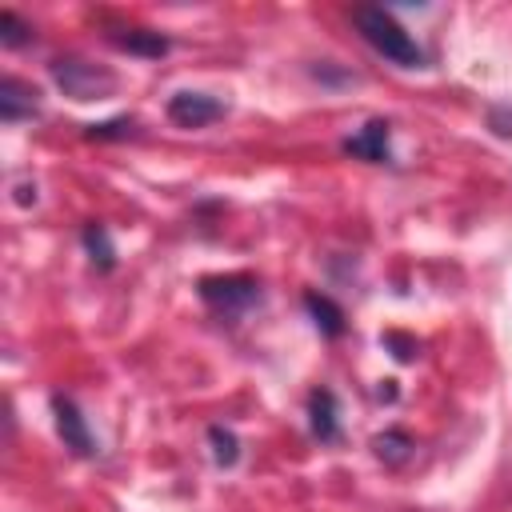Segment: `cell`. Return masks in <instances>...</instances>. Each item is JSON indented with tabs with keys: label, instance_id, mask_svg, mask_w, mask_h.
<instances>
[{
	"label": "cell",
	"instance_id": "obj_5",
	"mask_svg": "<svg viewBox=\"0 0 512 512\" xmlns=\"http://www.w3.org/2000/svg\"><path fill=\"white\" fill-rule=\"evenodd\" d=\"M52 420H56V432H60L64 448H72L76 456H96V440H92L80 408L68 396H52Z\"/></svg>",
	"mask_w": 512,
	"mask_h": 512
},
{
	"label": "cell",
	"instance_id": "obj_9",
	"mask_svg": "<svg viewBox=\"0 0 512 512\" xmlns=\"http://www.w3.org/2000/svg\"><path fill=\"white\" fill-rule=\"evenodd\" d=\"M304 308H308V316H312V324H316L320 336H340V332H344V312H340V304H332L328 296L304 292Z\"/></svg>",
	"mask_w": 512,
	"mask_h": 512
},
{
	"label": "cell",
	"instance_id": "obj_8",
	"mask_svg": "<svg viewBox=\"0 0 512 512\" xmlns=\"http://www.w3.org/2000/svg\"><path fill=\"white\" fill-rule=\"evenodd\" d=\"M308 424H312V436L332 444L340 440V416H336V396L328 388H316L308 396Z\"/></svg>",
	"mask_w": 512,
	"mask_h": 512
},
{
	"label": "cell",
	"instance_id": "obj_6",
	"mask_svg": "<svg viewBox=\"0 0 512 512\" xmlns=\"http://www.w3.org/2000/svg\"><path fill=\"white\" fill-rule=\"evenodd\" d=\"M388 120H368L356 136L344 140V152L356 156V160H368V164H388L392 160V148H388Z\"/></svg>",
	"mask_w": 512,
	"mask_h": 512
},
{
	"label": "cell",
	"instance_id": "obj_12",
	"mask_svg": "<svg viewBox=\"0 0 512 512\" xmlns=\"http://www.w3.org/2000/svg\"><path fill=\"white\" fill-rule=\"evenodd\" d=\"M208 444H212V460H216L220 468H232V464L240 460V440H236L232 428L212 424V428H208Z\"/></svg>",
	"mask_w": 512,
	"mask_h": 512
},
{
	"label": "cell",
	"instance_id": "obj_15",
	"mask_svg": "<svg viewBox=\"0 0 512 512\" xmlns=\"http://www.w3.org/2000/svg\"><path fill=\"white\" fill-rule=\"evenodd\" d=\"M28 40H32V28H28L16 12L4 8V12H0V44H4V48H20V44H28Z\"/></svg>",
	"mask_w": 512,
	"mask_h": 512
},
{
	"label": "cell",
	"instance_id": "obj_7",
	"mask_svg": "<svg viewBox=\"0 0 512 512\" xmlns=\"http://www.w3.org/2000/svg\"><path fill=\"white\" fill-rule=\"evenodd\" d=\"M28 116H36V88L16 80V76H4L0 80V120L16 124V120H28Z\"/></svg>",
	"mask_w": 512,
	"mask_h": 512
},
{
	"label": "cell",
	"instance_id": "obj_1",
	"mask_svg": "<svg viewBox=\"0 0 512 512\" xmlns=\"http://www.w3.org/2000/svg\"><path fill=\"white\" fill-rule=\"evenodd\" d=\"M352 24L356 32L392 64L400 68H420L424 64V48L412 40V32L384 8H352Z\"/></svg>",
	"mask_w": 512,
	"mask_h": 512
},
{
	"label": "cell",
	"instance_id": "obj_14",
	"mask_svg": "<svg viewBox=\"0 0 512 512\" xmlns=\"http://www.w3.org/2000/svg\"><path fill=\"white\" fill-rule=\"evenodd\" d=\"M136 132V120L132 116H112V120H100V124H88L84 136L88 140H128Z\"/></svg>",
	"mask_w": 512,
	"mask_h": 512
},
{
	"label": "cell",
	"instance_id": "obj_13",
	"mask_svg": "<svg viewBox=\"0 0 512 512\" xmlns=\"http://www.w3.org/2000/svg\"><path fill=\"white\" fill-rule=\"evenodd\" d=\"M372 448H376V456H380L384 464H404L408 452H412V436L400 432V428H392V432H380V436L372 440Z\"/></svg>",
	"mask_w": 512,
	"mask_h": 512
},
{
	"label": "cell",
	"instance_id": "obj_2",
	"mask_svg": "<svg viewBox=\"0 0 512 512\" xmlns=\"http://www.w3.org/2000/svg\"><path fill=\"white\" fill-rule=\"evenodd\" d=\"M48 72H52V80H56V88L64 92V96H72V100H108L112 92H116V72L112 68H100V64H88V60H80V56H56L52 64H48Z\"/></svg>",
	"mask_w": 512,
	"mask_h": 512
},
{
	"label": "cell",
	"instance_id": "obj_3",
	"mask_svg": "<svg viewBox=\"0 0 512 512\" xmlns=\"http://www.w3.org/2000/svg\"><path fill=\"white\" fill-rule=\"evenodd\" d=\"M200 300L224 316H240L260 300V280L244 276V272H228V276H204L200 280Z\"/></svg>",
	"mask_w": 512,
	"mask_h": 512
},
{
	"label": "cell",
	"instance_id": "obj_4",
	"mask_svg": "<svg viewBox=\"0 0 512 512\" xmlns=\"http://www.w3.org/2000/svg\"><path fill=\"white\" fill-rule=\"evenodd\" d=\"M220 116H224V104L216 96H208V92H188L184 88V92H176L168 100V120L180 124V128H204V124H212Z\"/></svg>",
	"mask_w": 512,
	"mask_h": 512
},
{
	"label": "cell",
	"instance_id": "obj_10",
	"mask_svg": "<svg viewBox=\"0 0 512 512\" xmlns=\"http://www.w3.org/2000/svg\"><path fill=\"white\" fill-rule=\"evenodd\" d=\"M116 48L132 52V56H164L168 52V36L160 32H148V28H128L124 36H112Z\"/></svg>",
	"mask_w": 512,
	"mask_h": 512
},
{
	"label": "cell",
	"instance_id": "obj_11",
	"mask_svg": "<svg viewBox=\"0 0 512 512\" xmlns=\"http://www.w3.org/2000/svg\"><path fill=\"white\" fill-rule=\"evenodd\" d=\"M80 240H84V252L92 256V264H96L100 272H108V268L116 264V244H112V236H108L104 224H88Z\"/></svg>",
	"mask_w": 512,
	"mask_h": 512
},
{
	"label": "cell",
	"instance_id": "obj_16",
	"mask_svg": "<svg viewBox=\"0 0 512 512\" xmlns=\"http://www.w3.org/2000/svg\"><path fill=\"white\" fill-rule=\"evenodd\" d=\"M384 344L392 348V356H396V360H404V364H408V360H416V340H408V336H400V332H388V336H384Z\"/></svg>",
	"mask_w": 512,
	"mask_h": 512
}]
</instances>
